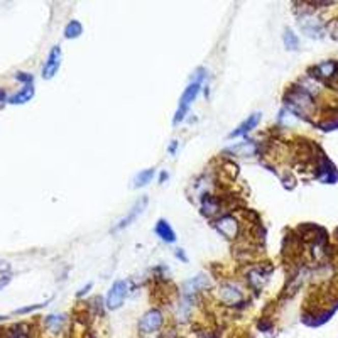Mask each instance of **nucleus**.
I'll list each match as a JSON object with an SVG mask.
<instances>
[{"label": "nucleus", "mask_w": 338, "mask_h": 338, "mask_svg": "<svg viewBox=\"0 0 338 338\" xmlns=\"http://www.w3.org/2000/svg\"><path fill=\"white\" fill-rule=\"evenodd\" d=\"M202 80H203V70H198L196 71V78L191 81L186 87V90L183 92L181 98H179V105H178V110H176V115H174V125L179 124L181 120L186 117L189 107H191V103L194 102V98H196V95L200 92V88H202Z\"/></svg>", "instance_id": "nucleus-1"}, {"label": "nucleus", "mask_w": 338, "mask_h": 338, "mask_svg": "<svg viewBox=\"0 0 338 338\" xmlns=\"http://www.w3.org/2000/svg\"><path fill=\"white\" fill-rule=\"evenodd\" d=\"M125 294H127V284L124 281H115L107 294V306L110 309L120 308V304L124 303Z\"/></svg>", "instance_id": "nucleus-2"}, {"label": "nucleus", "mask_w": 338, "mask_h": 338, "mask_svg": "<svg viewBox=\"0 0 338 338\" xmlns=\"http://www.w3.org/2000/svg\"><path fill=\"white\" fill-rule=\"evenodd\" d=\"M60 65H61V47L54 46L51 49L49 56H47L44 68H42V76H44L46 80H51L58 73V70H60Z\"/></svg>", "instance_id": "nucleus-3"}, {"label": "nucleus", "mask_w": 338, "mask_h": 338, "mask_svg": "<svg viewBox=\"0 0 338 338\" xmlns=\"http://www.w3.org/2000/svg\"><path fill=\"white\" fill-rule=\"evenodd\" d=\"M161 325H162V315L159 311L152 309L149 313L144 315V318H142L139 323V328L140 331H144V333H152V331H156Z\"/></svg>", "instance_id": "nucleus-4"}, {"label": "nucleus", "mask_w": 338, "mask_h": 338, "mask_svg": "<svg viewBox=\"0 0 338 338\" xmlns=\"http://www.w3.org/2000/svg\"><path fill=\"white\" fill-rule=\"evenodd\" d=\"M259 120H261V114H259V112L249 115V117H247V119L244 120V122H242L239 127H237V129H235L234 132H230L229 137H230V139H234V137H240V135L249 134V132H250L252 129H256V127H257Z\"/></svg>", "instance_id": "nucleus-5"}, {"label": "nucleus", "mask_w": 338, "mask_h": 338, "mask_svg": "<svg viewBox=\"0 0 338 338\" xmlns=\"http://www.w3.org/2000/svg\"><path fill=\"white\" fill-rule=\"evenodd\" d=\"M146 205H147V198H140V202H137L134 207H132V210L129 211V215L124 216V218L119 221V225L115 227L114 232H119V230L125 229L127 225H130V221H134V220L137 218V215L142 213V210L146 208Z\"/></svg>", "instance_id": "nucleus-6"}, {"label": "nucleus", "mask_w": 338, "mask_h": 338, "mask_svg": "<svg viewBox=\"0 0 338 338\" xmlns=\"http://www.w3.org/2000/svg\"><path fill=\"white\" fill-rule=\"evenodd\" d=\"M33 97H34V88H33V84H25V87L20 90L19 93H15V95H12V97L9 98V103L20 105V103L29 102V100L33 98Z\"/></svg>", "instance_id": "nucleus-7"}, {"label": "nucleus", "mask_w": 338, "mask_h": 338, "mask_svg": "<svg viewBox=\"0 0 338 338\" xmlns=\"http://www.w3.org/2000/svg\"><path fill=\"white\" fill-rule=\"evenodd\" d=\"M154 232L161 237L162 240H166V242H174V240H176V235H174L171 225H169L166 220H159V221H157Z\"/></svg>", "instance_id": "nucleus-8"}, {"label": "nucleus", "mask_w": 338, "mask_h": 338, "mask_svg": "<svg viewBox=\"0 0 338 338\" xmlns=\"http://www.w3.org/2000/svg\"><path fill=\"white\" fill-rule=\"evenodd\" d=\"M221 299H223L227 304H234V303H237V301L242 299V294L239 289H235L234 286H230L229 284V286L221 288Z\"/></svg>", "instance_id": "nucleus-9"}, {"label": "nucleus", "mask_w": 338, "mask_h": 338, "mask_svg": "<svg viewBox=\"0 0 338 338\" xmlns=\"http://www.w3.org/2000/svg\"><path fill=\"white\" fill-rule=\"evenodd\" d=\"M81 33H83V27H81V24L78 22V20H71V22L68 24L66 29H65V36H66L68 39H75Z\"/></svg>", "instance_id": "nucleus-10"}, {"label": "nucleus", "mask_w": 338, "mask_h": 338, "mask_svg": "<svg viewBox=\"0 0 338 338\" xmlns=\"http://www.w3.org/2000/svg\"><path fill=\"white\" fill-rule=\"evenodd\" d=\"M154 178V169H146V171H140L134 179V186H146L151 179Z\"/></svg>", "instance_id": "nucleus-11"}, {"label": "nucleus", "mask_w": 338, "mask_h": 338, "mask_svg": "<svg viewBox=\"0 0 338 338\" xmlns=\"http://www.w3.org/2000/svg\"><path fill=\"white\" fill-rule=\"evenodd\" d=\"M63 321H65V316H63V315H52V316H47L46 325L49 326L52 331H58V330L61 328Z\"/></svg>", "instance_id": "nucleus-12"}, {"label": "nucleus", "mask_w": 338, "mask_h": 338, "mask_svg": "<svg viewBox=\"0 0 338 338\" xmlns=\"http://www.w3.org/2000/svg\"><path fill=\"white\" fill-rule=\"evenodd\" d=\"M284 42H286V46L289 49H296V46H298V41H296L294 34L291 31H286V34H284Z\"/></svg>", "instance_id": "nucleus-13"}, {"label": "nucleus", "mask_w": 338, "mask_h": 338, "mask_svg": "<svg viewBox=\"0 0 338 338\" xmlns=\"http://www.w3.org/2000/svg\"><path fill=\"white\" fill-rule=\"evenodd\" d=\"M20 328H22V326H15V328H12L9 331L7 338H27L25 331H20Z\"/></svg>", "instance_id": "nucleus-14"}, {"label": "nucleus", "mask_w": 338, "mask_h": 338, "mask_svg": "<svg viewBox=\"0 0 338 338\" xmlns=\"http://www.w3.org/2000/svg\"><path fill=\"white\" fill-rule=\"evenodd\" d=\"M15 78L19 81H24L25 84H33V75H29V73H17Z\"/></svg>", "instance_id": "nucleus-15"}, {"label": "nucleus", "mask_w": 338, "mask_h": 338, "mask_svg": "<svg viewBox=\"0 0 338 338\" xmlns=\"http://www.w3.org/2000/svg\"><path fill=\"white\" fill-rule=\"evenodd\" d=\"M9 269H10V266H9V264H7V262H4V261H0V271H2V272H4V271H9Z\"/></svg>", "instance_id": "nucleus-16"}, {"label": "nucleus", "mask_w": 338, "mask_h": 338, "mask_svg": "<svg viewBox=\"0 0 338 338\" xmlns=\"http://www.w3.org/2000/svg\"><path fill=\"white\" fill-rule=\"evenodd\" d=\"M7 283H9V277H4V279H0V289H2V288H4V286H5V284H7Z\"/></svg>", "instance_id": "nucleus-17"}, {"label": "nucleus", "mask_w": 338, "mask_h": 338, "mask_svg": "<svg viewBox=\"0 0 338 338\" xmlns=\"http://www.w3.org/2000/svg\"><path fill=\"white\" fill-rule=\"evenodd\" d=\"M174 149H176V140H174L173 144H171V147H169V151H171V154H174Z\"/></svg>", "instance_id": "nucleus-18"}, {"label": "nucleus", "mask_w": 338, "mask_h": 338, "mask_svg": "<svg viewBox=\"0 0 338 338\" xmlns=\"http://www.w3.org/2000/svg\"><path fill=\"white\" fill-rule=\"evenodd\" d=\"M5 98V92L4 90H0V100H4Z\"/></svg>", "instance_id": "nucleus-19"}]
</instances>
